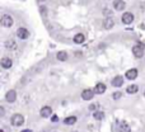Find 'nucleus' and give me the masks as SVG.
I'll list each match as a JSON object with an SVG mask.
<instances>
[{
    "label": "nucleus",
    "instance_id": "a878e982",
    "mask_svg": "<svg viewBox=\"0 0 145 132\" xmlns=\"http://www.w3.org/2000/svg\"><path fill=\"white\" fill-rule=\"evenodd\" d=\"M22 132H32V131H31V130H23Z\"/></svg>",
    "mask_w": 145,
    "mask_h": 132
},
{
    "label": "nucleus",
    "instance_id": "f03ea898",
    "mask_svg": "<svg viewBox=\"0 0 145 132\" xmlns=\"http://www.w3.org/2000/svg\"><path fill=\"white\" fill-rule=\"evenodd\" d=\"M23 123H24V117H23L22 114L17 113V114H14V116L12 117V125L15 126V127H19V126H22Z\"/></svg>",
    "mask_w": 145,
    "mask_h": 132
},
{
    "label": "nucleus",
    "instance_id": "b1692460",
    "mask_svg": "<svg viewBox=\"0 0 145 132\" xmlns=\"http://www.w3.org/2000/svg\"><path fill=\"white\" fill-rule=\"evenodd\" d=\"M0 116H1V117L4 116V108H3V107H0Z\"/></svg>",
    "mask_w": 145,
    "mask_h": 132
},
{
    "label": "nucleus",
    "instance_id": "0eeeda50",
    "mask_svg": "<svg viewBox=\"0 0 145 132\" xmlns=\"http://www.w3.org/2000/svg\"><path fill=\"white\" fill-rule=\"evenodd\" d=\"M51 113H52V109H51V107H48V105H45L41 108V112H40V114H41V117L44 118H47L51 116Z\"/></svg>",
    "mask_w": 145,
    "mask_h": 132
},
{
    "label": "nucleus",
    "instance_id": "4468645a",
    "mask_svg": "<svg viewBox=\"0 0 145 132\" xmlns=\"http://www.w3.org/2000/svg\"><path fill=\"white\" fill-rule=\"evenodd\" d=\"M106 91V85L103 84V83H98L97 85H96V88H94V93H97V94H103Z\"/></svg>",
    "mask_w": 145,
    "mask_h": 132
},
{
    "label": "nucleus",
    "instance_id": "20e7f679",
    "mask_svg": "<svg viewBox=\"0 0 145 132\" xmlns=\"http://www.w3.org/2000/svg\"><path fill=\"white\" fill-rule=\"evenodd\" d=\"M17 36H18V38H20V40H27L29 36V32L26 28H18L17 29Z\"/></svg>",
    "mask_w": 145,
    "mask_h": 132
},
{
    "label": "nucleus",
    "instance_id": "f3484780",
    "mask_svg": "<svg viewBox=\"0 0 145 132\" xmlns=\"http://www.w3.org/2000/svg\"><path fill=\"white\" fill-rule=\"evenodd\" d=\"M57 60L59 61H66L68 60V53L65 52V51H60V52H57Z\"/></svg>",
    "mask_w": 145,
    "mask_h": 132
},
{
    "label": "nucleus",
    "instance_id": "1a4fd4ad",
    "mask_svg": "<svg viewBox=\"0 0 145 132\" xmlns=\"http://www.w3.org/2000/svg\"><path fill=\"white\" fill-rule=\"evenodd\" d=\"M0 64H1L3 69H10L12 65H13V61L9 59V57H3L1 61H0Z\"/></svg>",
    "mask_w": 145,
    "mask_h": 132
},
{
    "label": "nucleus",
    "instance_id": "5701e85b",
    "mask_svg": "<svg viewBox=\"0 0 145 132\" xmlns=\"http://www.w3.org/2000/svg\"><path fill=\"white\" fill-rule=\"evenodd\" d=\"M96 108H97V104H90L89 105V109L90 111H96Z\"/></svg>",
    "mask_w": 145,
    "mask_h": 132
},
{
    "label": "nucleus",
    "instance_id": "dca6fc26",
    "mask_svg": "<svg viewBox=\"0 0 145 132\" xmlns=\"http://www.w3.org/2000/svg\"><path fill=\"white\" fill-rule=\"evenodd\" d=\"M120 132H131L130 126L126 122H121V125H120Z\"/></svg>",
    "mask_w": 145,
    "mask_h": 132
},
{
    "label": "nucleus",
    "instance_id": "4be33fe9",
    "mask_svg": "<svg viewBox=\"0 0 145 132\" xmlns=\"http://www.w3.org/2000/svg\"><path fill=\"white\" fill-rule=\"evenodd\" d=\"M121 97H122V93H121V91H116V93H113V94H112V98H113V99H120V98H121Z\"/></svg>",
    "mask_w": 145,
    "mask_h": 132
},
{
    "label": "nucleus",
    "instance_id": "2eb2a0df",
    "mask_svg": "<svg viewBox=\"0 0 145 132\" xmlns=\"http://www.w3.org/2000/svg\"><path fill=\"white\" fill-rule=\"evenodd\" d=\"M84 41H85V36L83 33H78V34L74 36V42L75 43H83Z\"/></svg>",
    "mask_w": 145,
    "mask_h": 132
},
{
    "label": "nucleus",
    "instance_id": "6ab92c4d",
    "mask_svg": "<svg viewBox=\"0 0 145 132\" xmlns=\"http://www.w3.org/2000/svg\"><path fill=\"white\" fill-rule=\"evenodd\" d=\"M76 122V117L75 116H70V117H66L64 119V123L65 125H74Z\"/></svg>",
    "mask_w": 145,
    "mask_h": 132
},
{
    "label": "nucleus",
    "instance_id": "a211bd4d",
    "mask_svg": "<svg viewBox=\"0 0 145 132\" xmlns=\"http://www.w3.org/2000/svg\"><path fill=\"white\" fill-rule=\"evenodd\" d=\"M137 90H139V87H137V85H135V84L129 85V87H127V89H126V91H127L129 94H135Z\"/></svg>",
    "mask_w": 145,
    "mask_h": 132
},
{
    "label": "nucleus",
    "instance_id": "ddd939ff",
    "mask_svg": "<svg viewBox=\"0 0 145 132\" xmlns=\"http://www.w3.org/2000/svg\"><path fill=\"white\" fill-rule=\"evenodd\" d=\"M129 80H134V79H136L137 77V70L136 69H130V70H127V73L125 75Z\"/></svg>",
    "mask_w": 145,
    "mask_h": 132
},
{
    "label": "nucleus",
    "instance_id": "423d86ee",
    "mask_svg": "<svg viewBox=\"0 0 145 132\" xmlns=\"http://www.w3.org/2000/svg\"><path fill=\"white\" fill-rule=\"evenodd\" d=\"M125 6H126V4H125L124 0H113V8H115V10L121 12V10L125 9Z\"/></svg>",
    "mask_w": 145,
    "mask_h": 132
},
{
    "label": "nucleus",
    "instance_id": "7ed1b4c3",
    "mask_svg": "<svg viewBox=\"0 0 145 132\" xmlns=\"http://www.w3.org/2000/svg\"><path fill=\"white\" fill-rule=\"evenodd\" d=\"M132 53H134V56L136 57V59H140V57H143L144 56V48L141 47V46H134L132 47Z\"/></svg>",
    "mask_w": 145,
    "mask_h": 132
},
{
    "label": "nucleus",
    "instance_id": "9d476101",
    "mask_svg": "<svg viewBox=\"0 0 145 132\" xmlns=\"http://www.w3.org/2000/svg\"><path fill=\"white\" fill-rule=\"evenodd\" d=\"M5 99H6V102H9V103L15 102V99H17V93H15V90H9V91L6 93V95H5Z\"/></svg>",
    "mask_w": 145,
    "mask_h": 132
},
{
    "label": "nucleus",
    "instance_id": "6e6552de",
    "mask_svg": "<svg viewBox=\"0 0 145 132\" xmlns=\"http://www.w3.org/2000/svg\"><path fill=\"white\" fill-rule=\"evenodd\" d=\"M132 20H134V15H132V13L126 12V13L122 14V23H125V24H130V23H132Z\"/></svg>",
    "mask_w": 145,
    "mask_h": 132
},
{
    "label": "nucleus",
    "instance_id": "9b49d317",
    "mask_svg": "<svg viewBox=\"0 0 145 132\" xmlns=\"http://www.w3.org/2000/svg\"><path fill=\"white\" fill-rule=\"evenodd\" d=\"M122 84H124V77H122V76L117 75V76H115V77L112 79V85H113V87L118 88V87H122Z\"/></svg>",
    "mask_w": 145,
    "mask_h": 132
},
{
    "label": "nucleus",
    "instance_id": "412c9836",
    "mask_svg": "<svg viewBox=\"0 0 145 132\" xmlns=\"http://www.w3.org/2000/svg\"><path fill=\"white\" fill-rule=\"evenodd\" d=\"M5 46H6V48H14V47H15V42L13 41V40L6 41V42H5Z\"/></svg>",
    "mask_w": 145,
    "mask_h": 132
},
{
    "label": "nucleus",
    "instance_id": "f8f14e48",
    "mask_svg": "<svg viewBox=\"0 0 145 132\" xmlns=\"http://www.w3.org/2000/svg\"><path fill=\"white\" fill-rule=\"evenodd\" d=\"M103 26H104L106 29H111V28H113V26H115V20H113L112 18H106V19L103 20Z\"/></svg>",
    "mask_w": 145,
    "mask_h": 132
},
{
    "label": "nucleus",
    "instance_id": "f257e3e1",
    "mask_svg": "<svg viewBox=\"0 0 145 132\" xmlns=\"http://www.w3.org/2000/svg\"><path fill=\"white\" fill-rule=\"evenodd\" d=\"M0 23H1V26H3V27L9 28V27H12V26H13V18H12L10 15L4 14L3 17H1V19H0Z\"/></svg>",
    "mask_w": 145,
    "mask_h": 132
},
{
    "label": "nucleus",
    "instance_id": "393cba45",
    "mask_svg": "<svg viewBox=\"0 0 145 132\" xmlns=\"http://www.w3.org/2000/svg\"><path fill=\"white\" fill-rule=\"evenodd\" d=\"M57 119H59V118H57V116H52V121H54V122H56Z\"/></svg>",
    "mask_w": 145,
    "mask_h": 132
},
{
    "label": "nucleus",
    "instance_id": "39448f33",
    "mask_svg": "<svg viewBox=\"0 0 145 132\" xmlns=\"http://www.w3.org/2000/svg\"><path fill=\"white\" fill-rule=\"evenodd\" d=\"M93 97H94V91L92 89H85V90L82 91V98L84 100H90Z\"/></svg>",
    "mask_w": 145,
    "mask_h": 132
},
{
    "label": "nucleus",
    "instance_id": "aec40b11",
    "mask_svg": "<svg viewBox=\"0 0 145 132\" xmlns=\"http://www.w3.org/2000/svg\"><path fill=\"white\" fill-rule=\"evenodd\" d=\"M94 118L96 119H98V121H101V119H103L104 118V113L103 112H101V111H97V112H94Z\"/></svg>",
    "mask_w": 145,
    "mask_h": 132
}]
</instances>
